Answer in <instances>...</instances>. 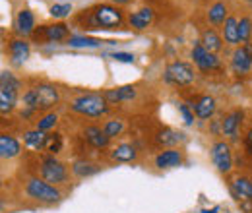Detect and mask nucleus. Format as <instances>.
Returning a JSON list of instances; mask_svg holds the SVG:
<instances>
[{
	"label": "nucleus",
	"instance_id": "nucleus-37",
	"mask_svg": "<svg viewBox=\"0 0 252 213\" xmlns=\"http://www.w3.org/2000/svg\"><path fill=\"white\" fill-rule=\"evenodd\" d=\"M247 148L252 152V130H249V134H247Z\"/></svg>",
	"mask_w": 252,
	"mask_h": 213
},
{
	"label": "nucleus",
	"instance_id": "nucleus-36",
	"mask_svg": "<svg viewBox=\"0 0 252 213\" xmlns=\"http://www.w3.org/2000/svg\"><path fill=\"white\" fill-rule=\"evenodd\" d=\"M113 59L119 62H134V55H130V53H115Z\"/></svg>",
	"mask_w": 252,
	"mask_h": 213
},
{
	"label": "nucleus",
	"instance_id": "nucleus-16",
	"mask_svg": "<svg viewBox=\"0 0 252 213\" xmlns=\"http://www.w3.org/2000/svg\"><path fill=\"white\" fill-rule=\"evenodd\" d=\"M231 64H233V70L237 74H247V72H251L252 68V57L249 55L247 49H235Z\"/></svg>",
	"mask_w": 252,
	"mask_h": 213
},
{
	"label": "nucleus",
	"instance_id": "nucleus-11",
	"mask_svg": "<svg viewBox=\"0 0 252 213\" xmlns=\"http://www.w3.org/2000/svg\"><path fill=\"white\" fill-rule=\"evenodd\" d=\"M8 51L14 64H24L30 57V43L26 39H12L8 45Z\"/></svg>",
	"mask_w": 252,
	"mask_h": 213
},
{
	"label": "nucleus",
	"instance_id": "nucleus-6",
	"mask_svg": "<svg viewBox=\"0 0 252 213\" xmlns=\"http://www.w3.org/2000/svg\"><path fill=\"white\" fill-rule=\"evenodd\" d=\"M26 192L30 198L43 202V204H55L61 200V192L53 184H49L47 181H39V179H32L26 186Z\"/></svg>",
	"mask_w": 252,
	"mask_h": 213
},
{
	"label": "nucleus",
	"instance_id": "nucleus-24",
	"mask_svg": "<svg viewBox=\"0 0 252 213\" xmlns=\"http://www.w3.org/2000/svg\"><path fill=\"white\" fill-rule=\"evenodd\" d=\"M200 43L204 45V49H208L210 53H218L223 49V43H221V37L216 33L214 30H206L202 33V39H200Z\"/></svg>",
	"mask_w": 252,
	"mask_h": 213
},
{
	"label": "nucleus",
	"instance_id": "nucleus-13",
	"mask_svg": "<svg viewBox=\"0 0 252 213\" xmlns=\"http://www.w3.org/2000/svg\"><path fill=\"white\" fill-rule=\"evenodd\" d=\"M84 138L88 140L90 146H94L95 150L107 148V146H109V140H111V138L105 134V130H101V128H97V126H88V128L84 130Z\"/></svg>",
	"mask_w": 252,
	"mask_h": 213
},
{
	"label": "nucleus",
	"instance_id": "nucleus-28",
	"mask_svg": "<svg viewBox=\"0 0 252 213\" xmlns=\"http://www.w3.org/2000/svg\"><path fill=\"white\" fill-rule=\"evenodd\" d=\"M225 16H227V6H225L223 2H216V4L210 8V12H208L210 22H212V24H216V26L225 24V20H227Z\"/></svg>",
	"mask_w": 252,
	"mask_h": 213
},
{
	"label": "nucleus",
	"instance_id": "nucleus-34",
	"mask_svg": "<svg viewBox=\"0 0 252 213\" xmlns=\"http://www.w3.org/2000/svg\"><path fill=\"white\" fill-rule=\"evenodd\" d=\"M251 33H252L251 18H241V22H239V37H241V41H249Z\"/></svg>",
	"mask_w": 252,
	"mask_h": 213
},
{
	"label": "nucleus",
	"instance_id": "nucleus-35",
	"mask_svg": "<svg viewBox=\"0 0 252 213\" xmlns=\"http://www.w3.org/2000/svg\"><path fill=\"white\" fill-rule=\"evenodd\" d=\"M179 111H181V115H183V119H185L187 124H192V122H194V115L190 113V109L187 105H179Z\"/></svg>",
	"mask_w": 252,
	"mask_h": 213
},
{
	"label": "nucleus",
	"instance_id": "nucleus-4",
	"mask_svg": "<svg viewBox=\"0 0 252 213\" xmlns=\"http://www.w3.org/2000/svg\"><path fill=\"white\" fill-rule=\"evenodd\" d=\"M92 24L95 28H101V30L119 28L123 24V12L119 8H115V6H111V4H101V6L95 8Z\"/></svg>",
	"mask_w": 252,
	"mask_h": 213
},
{
	"label": "nucleus",
	"instance_id": "nucleus-20",
	"mask_svg": "<svg viewBox=\"0 0 252 213\" xmlns=\"http://www.w3.org/2000/svg\"><path fill=\"white\" fill-rule=\"evenodd\" d=\"M128 22H130V26L136 28V30H140V31L146 30V28L154 22V12H152L150 8H142V10L134 12V14H130Z\"/></svg>",
	"mask_w": 252,
	"mask_h": 213
},
{
	"label": "nucleus",
	"instance_id": "nucleus-18",
	"mask_svg": "<svg viewBox=\"0 0 252 213\" xmlns=\"http://www.w3.org/2000/svg\"><path fill=\"white\" fill-rule=\"evenodd\" d=\"M231 192L239 200H251L252 202V181L251 179H245V177L235 179L231 183Z\"/></svg>",
	"mask_w": 252,
	"mask_h": 213
},
{
	"label": "nucleus",
	"instance_id": "nucleus-10",
	"mask_svg": "<svg viewBox=\"0 0 252 213\" xmlns=\"http://www.w3.org/2000/svg\"><path fill=\"white\" fill-rule=\"evenodd\" d=\"M243 117H245L243 111H233L231 115H227L221 121V132L225 136H229L231 140H237L239 138V124L243 122Z\"/></svg>",
	"mask_w": 252,
	"mask_h": 213
},
{
	"label": "nucleus",
	"instance_id": "nucleus-17",
	"mask_svg": "<svg viewBox=\"0 0 252 213\" xmlns=\"http://www.w3.org/2000/svg\"><path fill=\"white\" fill-rule=\"evenodd\" d=\"M103 97L107 99V103H121V101H132L136 97V90L132 86H123V88H115L103 93Z\"/></svg>",
	"mask_w": 252,
	"mask_h": 213
},
{
	"label": "nucleus",
	"instance_id": "nucleus-39",
	"mask_svg": "<svg viewBox=\"0 0 252 213\" xmlns=\"http://www.w3.org/2000/svg\"><path fill=\"white\" fill-rule=\"evenodd\" d=\"M208 213H218V210H212V212H208Z\"/></svg>",
	"mask_w": 252,
	"mask_h": 213
},
{
	"label": "nucleus",
	"instance_id": "nucleus-1",
	"mask_svg": "<svg viewBox=\"0 0 252 213\" xmlns=\"http://www.w3.org/2000/svg\"><path fill=\"white\" fill-rule=\"evenodd\" d=\"M57 103H59V91L55 86H49V84L35 86L24 95L26 115H32L35 111H47V109L55 107Z\"/></svg>",
	"mask_w": 252,
	"mask_h": 213
},
{
	"label": "nucleus",
	"instance_id": "nucleus-8",
	"mask_svg": "<svg viewBox=\"0 0 252 213\" xmlns=\"http://www.w3.org/2000/svg\"><path fill=\"white\" fill-rule=\"evenodd\" d=\"M192 59H194V64H196L200 70H204V72H212V70H220L221 68L220 59H218L214 53H210L208 49H204L202 43L194 45V49H192Z\"/></svg>",
	"mask_w": 252,
	"mask_h": 213
},
{
	"label": "nucleus",
	"instance_id": "nucleus-40",
	"mask_svg": "<svg viewBox=\"0 0 252 213\" xmlns=\"http://www.w3.org/2000/svg\"><path fill=\"white\" fill-rule=\"evenodd\" d=\"M247 2H252V0H247Z\"/></svg>",
	"mask_w": 252,
	"mask_h": 213
},
{
	"label": "nucleus",
	"instance_id": "nucleus-15",
	"mask_svg": "<svg viewBox=\"0 0 252 213\" xmlns=\"http://www.w3.org/2000/svg\"><path fill=\"white\" fill-rule=\"evenodd\" d=\"M194 113H196V117L198 119H212L214 117V113H216V99L212 97V95H204V97H200L198 101H196V105H194Z\"/></svg>",
	"mask_w": 252,
	"mask_h": 213
},
{
	"label": "nucleus",
	"instance_id": "nucleus-25",
	"mask_svg": "<svg viewBox=\"0 0 252 213\" xmlns=\"http://www.w3.org/2000/svg\"><path fill=\"white\" fill-rule=\"evenodd\" d=\"M103 43H109V41H99L94 37H70L68 39V45L76 47V49H94V47H99Z\"/></svg>",
	"mask_w": 252,
	"mask_h": 213
},
{
	"label": "nucleus",
	"instance_id": "nucleus-2",
	"mask_svg": "<svg viewBox=\"0 0 252 213\" xmlns=\"http://www.w3.org/2000/svg\"><path fill=\"white\" fill-rule=\"evenodd\" d=\"M70 109L78 115H84V117H103L107 115L109 111V103L103 95H97V93H84L80 97H76L70 105Z\"/></svg>",
	"mask_w": 252,
	"mask_h": 213
},
{
	"label": "nucleus",
	"instance_id": "nucleus-7",
	"mask_svg": "<svg viewBox=\"0 0 252 213\" xmlns=\"http://www.w3.org/2000/svg\"><path fill=\"white\" fill-rule=\"evenodd\" d=\"M41 175L47 183L61 184L66 181V167L59 159H55V155H49L41 161Z\"/></svg>",
	"mask_w": 252,
	"mask_h": 213
},
{
	"label": "nucleus",
	"instance_id": "nucleus-26",
	"mask_svg": "<svg viewBox=\"0 0 252 213\" xmlns=\"http://www.w3.org/2000/svg\"><path fill=\"white\" fill-rule=\"evenodd\" d=\"M97 171H99V167L94 165V163H90V161H76V163L72 165V173H74L76 177H80V179L90 177V175H94Z\"/></svg>",
	"mask_w": 252,
	"mask_h": 213
},
{
	"label": "nucleus",
	"instance_id": "nucleus-14",
	"mask_svg": "<svg viewBox=\"0 0 252 213\" xmlns=\"http://www.w3.org/2000/svg\"><path fill=\"white\" fill-rule=\"evenodd\" d=\"M183 163V155L179 150H167V152H161L156 157V167L158 169H173V167H179Z\"/></svg>",
	"mask_w": 252,
	"mask_h": 213
},
{
	"label": "nucleus",
	"instance_id": "nucleus-22",
	"mask_svg": "<svg viewBox=\"0 0 252 213\" xmlns=\"http://www.w3.org/2000/svg\"><path fill=\"white\" fill-rule=\"evenodd\" d=\"M43 35L47 41H64V39H70V30L66 24H55V26H45L43 28Z\"/></svg>",
	"mask_w": 252,
	"mask_h": 213
},
{
	"label": "nucleus",
	"instance_id": "nucleus-21",
	"mask_svg": "<svg viewBox=\"0 0 252 213\" xmlns=\"http://www.w3.org/2000/svg\"><path fill=\"white\" fill-rule=\"evenodd\" d=\"M20 142L16 140V138H12V136H8V134H2L0 136V155H2V159H12V157H16L18 153H20Z\"/></svg>",
	"mask_w": 252,
	"mask_h": 213
},
{
	"label": "nucleus",
	"instance_id": "nucleus-33",
	"mask_svg": "<svg viewBox=\"0 0 252 213\" xmlns=\"http://www.w3.org/2000/svg\"><path fill=\"white\" fill-rule=\"evenodd\" d=\"M61 148H63V136L61 134H51L47 138V150L55 155V153L61 152Z\"/></svg>",
	"mask_w": 252,
	"mask_h": 213
},
{
	"label": "nucleus",
	"instance_id": "nucleus-5",
	"mask_svg": "<svg viewBox=\"0 0 252 213\" xmlns=\"http://www.w3.org/2000/svg\"><path fill=\"white\" fill-rule=\"evenodd\" d=\"M163 78L171 86H179V88L181 86H190L194 82V68L189 62H171L165 68Z\"/></svg>",
	"mask_w": 252,
	"mask_h": 213
},
{
	"label": "nucleus",
	"instance_id": "nucleus-30",
	"mask_svg": "<svg viewBox=\"0 0 252 213\" xmlns=\"http://www.w3.org/2000/svg\"><path fill=\"white\" fill-rule=\"evenodd\" d=\"M181 140H183V134H179V132H175V130H169V128L159 134V142L165 144V146H175V144H179Z\"/></svg>",
	"mask_w": 252,
	"mask_h": 213
},
{
	"label": "nucleus",
	"instance_id": "nucleus-38",
	"mask_svg": "<svg viewBox=\"0 0 252 213\" xmlns=\"http://www.w3.org/2000/svg\"><path fill=\"white\" fill-rule=\"evenodd\" d=\"M115 4H126V2H130V0H113Z\"/></svg>",
	"mask_w": 252,
	"mask_h": 213
},
{
	"label": "nucleus",
	"instance_id": "nucleus-9",
	"mask_svg": "<svg viewBox=\"0 0 252 213\" xmlns=\"http://www.w3.org/2000/svg\"><path fill=\"white\" fill-rule=\"evenodd\" d=\"M212 161L218 167L220 173H229L233 167V155H231V148L225 142H216L212 146Z\"/></svg>",
	"mask_w": 252,
	"mask_h": 213
},
{
	"label": "nucleus",
	"instance_id": "nucleus-23",
	"mask_svg": "<svg viewBox=\"0 0 252 213\" xmlns=\"http://www.w3.org/2000/svg\"><path fill=\"white\" fill-rule=\"evenodd\" d=\"M47 134L43 130H30L24 134V142L28 148H33V150H43L47 148Z\"/></svg>",
	"mask_w": 252,
	"mask_h": 213
},
{
	"label": "nucleus",
	"instance_id": "nucleus-27",
	"mask_svg": "<svg viewBox=\"0 0 252 213\" xmlns=\"http://www.w3.org/2000/svg\"><path fill=\"white\" fill-rule=\"evenodd\" d=\"M113 159H115V161H123V163L134 161V159H136V148L130 146V144H123V146H119V148L113 152Z\"/></svg>",
	"mask_w": 252,
	"mask_h": 213
},
{
	"label": "nucleus",
	"instance_id": "nucleus-29",
	"mask_svg": "<svg viewBox=\"0 0 252 213\" xmlns=\"http://www.w3.org/2000/svg\"><path fill=\"white\" fill-rule=\"evenodd\" d=\"M70 12H72V4L70 2H57L49 10V14L53 18H57V20H64L66 16H70Z\"/></svg>",
	"mask_w": 252,
	"mask_h": 213
},
{
	"label": "nucleus",
	"instance_id": "nucleus-31",
	"mask_svg": "<svg viewBox=\"0 0 252 213\" xmlns=\"http://www.w3.org/2000/svg\"><path fill=\"white\" fill-rule=\"evenodd\" d=\"M57 122H59V117H57L55 113H49V115H45L43 119H39V122H37V130L47 132V130L55 128V126H57Z\"/></svg>",
	"mask_w": 252,
	"mask_h": 213
},
{
	"label": "nucleus",
	"instance_id": "nucleus-3",
	"mask_svg": "<svg viewBox=\"0 0 252 213\" xmlns=\"http://www.w3.org/2000/svg\"><path fill=\"white\" fill-rule=\"evenodd\" d=\"M18 90H20V80L14 78V74L4 70L0 76V113L2 115L10 113L16 107Z\"/></svg>",
	"mask_w": 252,
	"mask_h": 213
},
{
	"label": "nucleus",
	"instance_id": "nucleus-12",
	"mask_svg": "<svg viewBox=\"0 0 252 213\" xmlns=\"http://www.w3.org/2000/svg\"><path fill=\"white\" fill-rule=\"evenodd\" d=\"M16 33L22 35V37H28L35 31V16H33L30 10H22L18 16H16Z\"/></svg>",
	"mask_w": 252,
	"mask_h": 213
},
{
	"label": "nucleus",
	"instance_id": "nucleus-32",
	"mask_svg": "<svg viewBox=\"0 0 252 213\" xmlns=\"http://www.w3.org/2000/svg\"><path fill=\"white\" fill-rule=\"evenodd\" d=\"M103 130H105V134L109 138H115V136H119L125 130V124H123V121H109L103 126Z\"/></svg>",
	"mask_w": 252,
	"mask_h": 213
},
{
	"label": "nucleus",
	"instance_id": "nucleus-19",
	"mask_svg": "<svg viewBox=\"0 0 252 213\" xmlns=\"http://www.w3.org/2000/svg\"><path fill=\"white\" fill-rule=\"evenodd\" d=\"M223 39L227 45H233L237 47L241 43V37H239V20L237 18H227L225 24H223Z\"/></svg>",
	"mask_w": 252,
	"mask_h": 213
}]
</instances>
